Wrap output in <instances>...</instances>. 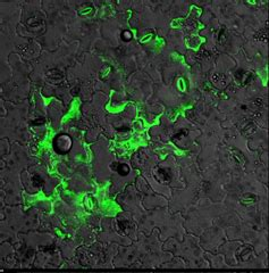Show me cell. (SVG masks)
Segmentation results:
<instances>
[{"label":"cell","instance_id":"3957f363","mask_svg":"<svg viewBox=\"0 0 269 273\" xmlns=\"http://www.w3.org/2000/svg\"><path fill=\"white\" fill-rule=\"evenodd\" d=\"M54 73H56V71H50L48 75L52 79H60L61 77V72H57V74H54Z\"/></svg>","mask_w":269,"mask_h":273},{"label":"cell","instance_id":"7a4b0ae2","mask_svg":"<svg viewBox=\"0 0 269 273\" xmlns=\"http://www.w3.org/2000/svg\"><path fill=\"white\" fill-rule=\"evenodd\" d=\"M128 171H130V168H128V166H127L126 164H119V165H118L117 172H118L120 175H126V174L128 173Z\"/></svg>","mask_w":269,"mask_h":273},{"label":"cell","instance_id":"6da1fadb","mask_svg":"<svg viewBox=\"0 0 269 273\" xmlns=\"http://www.w3.org/2000/svg\"><path fill=\"white\" fill-rule=\"evenodd\" d=\"M54 148L58 153L60 154H65L70 149L72 146V140L68 135H58L54 139Z\"/></svg>","mask_w":269,"mask_h":273},{"label":"cell","instance_id":"277c9868","mask_svg":"<svg viewBox=\"0 0 269 273\" xmlns=\"http://www.w3.org/2000/svg\"><path fill=\"white\" fill-rule=\"evenodd\" d=\"M123 35H126V37H125V40H130V39H131V33H130V32H124Z\"/></svg>","mask_w":269,"mask_h":273}]
</instances>
